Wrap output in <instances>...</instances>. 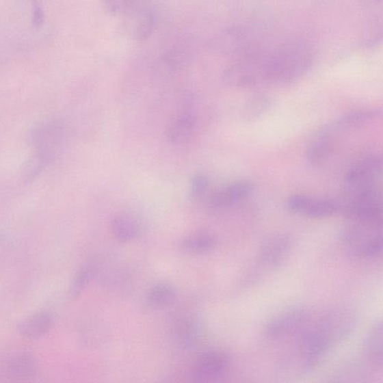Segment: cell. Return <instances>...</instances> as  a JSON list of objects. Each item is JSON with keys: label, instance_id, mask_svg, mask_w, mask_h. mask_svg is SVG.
Returning <instances> with one entry per match:
<instances>
[{"label": "cell", "instance_id": "cell-1", "mask_svg": "<svg viewBox=\"0 0 383 383\" xmlns=\"http://www.w3.org/2000/svg\"><path fill=\"white\" fill-rule=\"evenodd\" d=\"M263 48L230 68V82L235 86L289 84L304 76L313 65L308 47L296 40L287 39Z\"/></svg>", "mask_w": 383, "mask_h": 383}, {"label": "cell", "instance_id": "cell-2", "mask_svg": "<svg viewBox=\"0 0 383 383\" xmlns=\"http://www.w3.org/2000/svg\"><path fill=\"white\" fill-rule=\"evenodd\" d=\"M353 317L347 311L335 309L311 320L298 335L286 366L298 371L313 370L328 354L334 343L340 341L352 329Z\"/></svg>", "mask_w": 383, "mask_h": 383}, {"label": "cell", "instance_id": "cell-3", "mask_svg": "<svg viewBox=\"0 0 383 383\" xmlns=\"http://www.w3.org/2000/svg\"><path fill=\"white\" fill-rule=\"evenodd\" d=\"M66 127L57 119L46 120L31 131L30 140L36 150L35 156L46 167L60 154L66 141Z\"/></svg>", "mask_w": 383, "mask_h": 383}, {"label": "cell", "instance_id": "cell-4", "mask_svg": "<svg viewBox=\"0 0 383 383\" xmlns=\"http://www.w3.org/2000/svg\"><path fill=\"white\" fill-rule=\"evenodd\" d=\"M382 159L373 155L358 161L347 172L344 180L345 198L380 189Z\"/></svg>", "mask_w": 383, "mask_h": 383}, {"label": "cell", "instance_id": "cell-5", "mask_svg": "<svg viewBox=\"0 0 383 383\" xmlns=\"http://www.w3.org/2000/svg\"><path fill=\"white\" fill-rule=\"evenodd\" d=\"M344 235L348 249L356 256L373 258L378 256L382 248V226L353 222Z\"/></svg>", "mask_w": 383, "mask_h": 383}, {"label": "cell", "instance_id": "cell-6", "mask_svg": "<svg viewBox=\"0 0 383 383\" xmlns=\"http://www.w3.org/2000/svg\"><path fill=\"white\" fill-rule=\"evenodd\" d=\"M341 210L352 222L382 226L381 189L346 198Z\"/></svg>", "mask_w": 383, "mask_h": 383}, {"label": "cell", "instance_id": "cell-7", "mask_svg": "<svg viewBox=\"0 0 383 383\" xmlns=\"http://www.w3.org/2000/svg\"><path fill=\"white\" fill-rule=\"evenodd\" d=\"M311 311L304 306L287 308L271 320L265 330L271 340H282L296 337L313 320Z\"/></svg>", "mask_w": 383, "mask_h": 383}, {"label": "cell", "instance_id": "cell-8", "mask_svg": "<svg viewBox=\"0 0 383 383\" xmlns=\"http://www.w3.org/2000/svg\"><path fill=\"white\" fill-rule=\"evenodd\" d=\"M287 207L293 213L314 219L330 217L341 210V204L332 199L302 194L287 199Z\"/></svg>", "mask_w": 383, "mask_h": 383}, {"label": "cell", "instance_id": "cell-9", "mask_svg": "<svg viewBox=\"0 0 383 383\" xmlns=\"http://www.w3.org/2000/svg\"><path fill=\"white\" fill-rule=\"evenodd\" d=\"M292 239L287 235L277 234L263 242L258 253V263L265 269H274L283 263L291 251Z\"/></svg>", "mask_w": 383, "mask_h": 383}, {"label": "cell", "instance_id": "cell-10", "mask_svg": "<svg viewBox=\"0 0 383 383\" xmlns=\"http://www.w3.org/2000/svg\"><path fill=\"white\" fill-rule=\"evenodd\" d=\"M228 356L220 351L206 353L198 358L194 378L198 382H215L225 376L229 369Z\"/></svg>", "mask_w": 383, "mask_h": 383}, {"label": "cell", "instance_id": "cell-11", "mask_svg": "<svg viewBox=\"0 0 383 383\" xmlns=\"http://www.w3.org/2000/svg\"><path fill=\"white\" fill-rule=\"evenodd\" d=\"M36 359L27 354L8 358L0 369V378L5 382H28L36 376Z\"/></svg>", "mask_w": 383, "mask_h": 383}, {"label": "cell", "instance_id": "cell-12", "mask_svg": "<svg viewBox=\"0 0 383 383\" xmlns=\"http://www.w3.org/2000/svg\"><path fill=\"white\" fill-rule=\"evenodd\" d=\"M252 182L241 180L230 183L210 196L209 202L213 209H226L241 202L248 197L254 190Z\"/></svg>", "mask_w": 383, "mask_h": 383}, {"label": "cell", "instance_id": "cell-13", "mask_svg": "<svg viewBox=\"0 0 383 383\" xmlns=\"http://www.w3.org/2000/svg\"><path fill=\"white\" fill-rule=\"evenodd\" d=\"M155 26L154 14L143 9L127 12L124 21V27L127 36L138 42L150 37Z\"/></svg>", "mask_w": 383, "mask_h": 383}, {"label": "cell", "instance_id": "cell-14", "mask_svg": "<svg viewBox=\"0 0 383 383\" xmlns=\"http://www.w3.org/2000/svg\"><path fill=\"white\" fill-rule=\"evenodd\" d=\"M382 110L380 108H366L350 111L345 116L339 118L326 127V129L332 133L346 131L357 129L372 120L380 118Z\"/></svg>", "mask_w": 383, "mask_h": 383}, {"label": "cell", "instance_id": "cell-15", "mask_svg": "<svg viewBox=\"0 0 383 383\" xmlns=\"http://www.w3.org/2000/svg\"><path fill=\"white\" fill-rule=\"evenodd\" d=\"M111 230L117 241L127 243L137 239L141 234V225L134 215L122 213L111 221Z\"/></svg>", "mask_w": 383, "mask_h": 383}, {"label": "cell", "instance_id": "cell-16", "mask_svg": "<svg viewBox=\"0 0 383 383\" xmlns=\"http://www.w3.org/2000/svg\"><path fill=\"white\" fill-rule=\"evenodd\" d=\"M195 119L190 114H183L175 118L167 130V138L172 145H181L193 134Z\"/></svg>", "mask_w": 383, "mask_h": 383}, {"label": "cell", "instance_id": "cell-17", "mask_svg": "<svg viewBox=\"0 0 383 383\" xmlns=\"http://www.w3.org/2000/svg\"><path fill=\"white\" fill-rule=\"evenodd\" d=\"M53 318L51 313L42 311L31 316L20 325L19 331L24 337L36 340L42 338L53 325Z\"/></svg>", "mask_w": 383, "mask_h": 383}, {"label": "cell", "instance_id": "cell-18", "mask_svg": "<svg viewBox=\"0 0 383 383\" xmlns=\"http://www.w3.org/2000/svg\"><path fill=\"white\" fill-rule=\"evenodd\" d=\"M217 244V239L214 235L200 231L183 239L181 246L187 252L200 254L213 250Z\"/></svg>", "mask_w": 383, "mask_h": 383}, {"label": "cell", "instance_id": "cell-19", "mask_svg": "<svg viewBox=\"0 0 383 383\" xmlns=\"http://www.w3.org/2000/svg\"><path fill=\"white\" fill-rule=\"evenodd\" d=\"M332 137L333 135L323 129L317 138L311 142L306 150V158L311 164L317 165L323 162L330 153Z\"/></svg>", "mask_w": 383, "mask_h": 383}, {"label": "cell", "instance_id": "cell-20", "mask_svg": "<svg viewBox=\"0 0 383 383\" xmlns=\"http://www.w3.org/2000/svg\"><path fill=\"white\" fill-rule=\"evenodd\" d=\"M176 298V291L174 287L166 283L155 285L147 294V303L154 308L169 306Z\"/></svg>", "mask_w": 383, "mask_h": 383}, {"label": "cell", "instance_id": "cell-21", "mask_svg": "<svg viewBox=\"0 0 383 383\" xmlns=\"http://www.w3.org/2000/svg\"><path fill=\"white\" fill-rule=\"evenodd\" d=\"M382 322H378L371 329L365 344L367 355L377 368L382 366Z\"/></svg>", "mask_w": 383, "mask_h": 383}, {"label": "cell", "instance_id": "cell-22", "mask_svg": "<svg viewBox=\"0 0 383 383\" xmlns=\"http://www.w3.org/2000/svg\"><path fill=\"white\" fill-rule=\"evenodd\" d=\"M271 105V101L265 95L254 96L246 103L243 117L247 120L256 119L265 114Z\"/></svg>", "mask_w": 383, "mask_h": 383}, {"label": "cell", "instance_id": "cell-23", "mask_svg": "<svg viewBox=\"0 0 383 383\" xmlns=\"http://www.w3.org/2000/svg\"><path fill=\"white\" fill-rule=\"evenodd\" d=\"M92 272V267L90 265H85L78 271L70 287V294L72 296H77V294L82 291L88 282L90 281Z\"/></svg>", "mask_w": 383, "mask_h": 383}, {"label": "cell", "instance_id": "cell-24", "mask_svg": "<svg viewBox=\"0 0 383 383\" xmlns=\"http://www.w3.org/2000/svg\"><path fill=\"white\" fill-rule=\"evenodd\" d=\"M209 187V181L202 174L194 175L191 180L189 194L192 198L198 200L201 198Z\"/></svg>", "mask_w": 383, "mask_h": 383}, {"label": "cell", "instance_id": "cell-25", "mask_svg": "<svg viewBox=\"0 0 383 383\" xmlns=\"http://www.w3.org/2000/svg\"><path fill=\"white\" fill-rule=\"evenodd\" d=\"M45 168L46 166L37 157L34 156L31 158L24 167V181L27 183L34 181Z\"/></svg>", "mask_w": 383, "mask_h": 383}, {"label": "cell", "instance_id": "cell-26", "mask_svg": "<svg viewBox=\"0 0 383 383\" xmlns=\"http://www.w3.org/2000/svg\"><path fill=\"white\" fill-rule=\"evenodd\" d=\"M103 10L110 16H118L125 12L129 0H101Z\"/></svg>", "mask_w": 383, "mask_h": 383}, {"label": "cell", "instance_id": "cell-27", "mask_svg": "<svg viewBox=\"0 0 383 383\" xmlns=\"http://www.w3.org/2000/svg\"><path fill=\"white\" fill-rule=\"evenodd\" d=\"M45 20L44 12L41 5L39 4L34 5L33 12V24L36 28H40L43 26Z\"/></svg>", "mask_w": 383, "mask_h": 383}, {"label": "cell", "instance_id": "cell-28", "mask_svg": "<svg viewBox=\"0 0 383 383\" xmlns=\"http://www.w3.org/2000/svg\"><path fill=\"white\" fill-rule=\"evenodd\" d=\"M366 5H377L381 3L382 0H363Z\"/></svg>", "mask_w": 383, "mask_h": 383}, {"label": "cell", "instance_id": "cell-29", "mask_svg": "<svg viewBox=\"0 0 383 383\" xmlns=\"http://www.w3.org/2000/svg\"><path fill=\"white\" fill-rule=\"evenodd\" d=\"M31 2L33 3L34 5H38L39 3V0H31Z\"/></svg>", "mask_w": 383, "mask_h": 383}]
</instances>
